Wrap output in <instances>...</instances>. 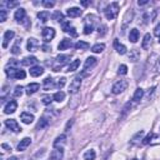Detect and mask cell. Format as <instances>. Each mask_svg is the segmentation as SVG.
I'll list each match as a JSON object with an SVG mask.
<instances>
[{
    "mask_svg": "<svg viewBox=\"0 0 160 160\" xmlns=\"http://www.w3.org/2000/svg\"><path fill=\"white\" fill-rule=\"evenodd\" d=\"M5 126L9 130L14 131V132H21L22 131V129L20 128V125L18 124V121L15 119H8V120H5Z\"/></svg>",
    "mask_w": 160,
    "mask_h": 160,
    "instance_id": "8",
    "label": "cell"
},
{
    "mask_svg": "<svg viewBox=\"0 0 160 160\" xmlns=\"http://www.w3.org/2000/svg\"><path fill=\"white\" fill-rule=\"evenodd\" d=\"M154 35L158 36V38H160V24H158V25L155 26V29H154Z\"/></svg>",
    "mask_w": 160,
    "mask_h": 160,
    "instance_id": "51",
    "label": "cell"
},
{
    "mask_svg": "<svg viewBox=\"0 0 160 160\" xmlns=\"http://www.w3.org/2000/svg\"><path fill=\"white\" fill-rule=\"evenodd\" d=\"M62 156H64V151H62V149H55V150L51 151V154H50V159H49V160H61Z\"/></svg>",
    "mask_w": 160,
    "mask_h": 160,
    "instance_id": "21",
    "label": "cell"
},
{
    "mask_svg": "<svg viewBox=\"0 0 160 160\" xmlns=\"http://www.w3.org/2000/svg\"><path fill=\"white\" fill-rule=\"evenodd\" d=\"M44 74V68L40 66V65H35V66H31L30 68V75L34 76V78H38L40 75Z\"/></svg>",
    "mask_w": 160,
    "mask_h": 160,
    "instance_id": "18",
    "label": "cell"
},
{
    "mask_svg": "<svg viewBox=\"0 0 160 160\" xmlns=\"http://www.w3.org/2000/svg\"><path fill=\"white\" fill-rule=\"evenodd\" d=\"M142 96H144V90L141 89V88H138L136 90H135V92H134V96H132V100L134 101H140L141 99H142Z\"/></svg>",
    "mask_w": 160,
    "mask_h": 160,
    "instance_id": "31",
    "label": "cell"
},
{
    "mask_svg": "<svg viewBox=\"0 0 160 160\" xmlns=\"http://www.w3.org/2000/svg\"><path fill=\"white\" fill-rule=\"evenodd\" d=\"M80 4H81L82 6H89V5L91 4V1H90V0H81Z\"/></svg>",
    "mask_w": 160,
    "mask_h": 160,
    "instance_id": "52",
    "label": "cell"
},
{
    "mask_svg": "<svg viewBox=\"0 0 160 160\" xmlns=\"http://www.w3.org/2000/svg\"><path fill=\"white\" fill-rule=\"evenodd\" d=\"M79 65H80V60H79V59L74 60L72 62H70V65H69V68H68V71L70 72V71H75V70H78Z\"/></svg>",
    "mask_w": 160,
    "mask_h": 160,
    "instance_id": "37",
    "label": "cell"
},
{
    "mask_svg": "<svg viewBox=\"0 0 160 160\" xmlns=\"http://www.w3.org/2000/svg\"><path fill=\"white\" fill-rule=\"evenodd\" d=\"M41 36H42V39H44L45 42L51 41L55 38V30H54V28H49V26L44 28L42 31H41Z\"/></svg>",
    "mask_w": 160,
    "mask_h": 160,
    "instance_id": "7",
    "label": "cell"
},
{
    "mask_svg": "<svg viewBox=\"0 0 160 160\" xmlns=\"http://www.w3.org/2000/svg\"><path fill=\"white\" fill-rule=\"evenodd\" d=\"M42 5H44L46 9H50V8H52V6L55 5V1H52V0H44V1H42Z\"/></svg>",
    "mask_w": 160,
    "mask_h": 160,
    "instance_id": "47",
    "label": "cell"
},
{
    "mask_svg": "<svg viewBox=\"0 0 160 160\" xmlns=\"http://www.w3.org/2000/svg\"><path fill=\"white\" fill-rule=\"evenodd\" d=\"M81 75H78L75 76L71 82H70V86H69V92L70 94H76L79 90H80V86H81Z\"/></svg>",
    "mask_w": 160,
    "mask_h": 160,
    "instance_id": "5",
    "label": "cell"
},
{
    "mask_svg": "<svg viewBox=\"0 0 160 160\" xmlns=\"http://www.w3.org/2000/svg\"><path fill=\"white\" fill-rule=\"evenodd\" d=\"M49 125V120L45 118V116H42L40 120H39V122H38V125H36V129H44V128H46Z\"/></svg>",
    "mask_w": 160,
    "mask_h": 160,
    "instance_id": "36",
    "label": "cell"
},
{
    "mask_svg": "<svg viewBox=\"0 0 160 160\" xmlns=\"http://www.w3.org/2000/svg\"><path fill=\"white\" fill-rule=\"evenodd\" d=\"M39 89H40V85H39L38 82H30V84L26 86V94H28V95H32V94H35Z\"/></svg>",
    "mask_w": 160,
    "mask_h": 160,
    "instance_id": "24",
    "label": "cell"
},
{
    "mask_svg": "<svg viewBox=\"0 0 160 160\" xmlns=\"http://www.w3.org/2000/svg\"><path fill=\"white\" fill-rule=\"evenodd\" d=\"M54 86H56V85L54 84L52 78L48 76V78L44 79V89H45V90H49V89H51V88H54Z\"/></svg>",
    "mask_w": 160,
    "mask_h": 160,
    "instance_id": "30",
    "label": "cell"
},
{
    "mask_svg": "<svg viewBox=\"0 0 160 160\" xmlns=\"http://www.w3.org/2000/svg\"><path fill=\"white\" fill-rule=\"evenodd\" d=\"M52 99H54V96H51V95H44L42 96V104L49 105V104H51Z\"/></svg>",
    "mask_w": 160,
    "mask_h": 160,
    "instance_id": "45",
    "label": "cell"
},
{
    "mask_svg": "<svg viewBox=\"0 0 160 160\" xmlns=\"http://www.w3.org/2000/svg\"><path fill=\"white\" fill-rule=\"evenodd\" d=\"M30 144H31V139L26 136V138H24L22 140H20V142L18 144V150H19V151H24Z\"/></svg>",
    "mask_w": 160,
    "mask_h": 160,
    "instance_id": "22",
    "label": "cell"
},
{
    "mask_svg": "<svg viewBox=\"0 0 160 160\" xmlns=\"http://www.w3.org/2000/svg\"><path fill=\"white\" fill-rule=\"evenodd\" d=\"M61 28H62V30H64L65 32H69L70 29L72 28V25H71V22H70L69 20H64V21L61 22Z\"/></svg>",
    "mask_w": 160,
    "mask_h": 160,
    "instance_id": "41",
    "label": "cell"
},
{
    "mask_svg": "<svg viewBox=\"0 0 160 160\" xmlns=\"http://www.w3.org/2000/svg\"><path fill=\"white\" fill-rule=\"evenodd\" d=\"M8 92H9V86H6V85H5V86L2 88V90H1V100H2V101L5 100V98H6V94H8Z\"/></svg>",
    "mask_w": 160,
    "mask_h": 160,
    "instance_id": "50",
    "label": "cell"
},
{
    "mask_svg": "<svg viewBox=\"0 0 160 160\" xmlns=\"http://www.w3.org/2000/svg\"><path fill=\"white\" fill-rule=\"evenodd\" d=\"M129 40L131 42H136L139 40V30L138 29L134 28V29L130 30V32H129Z\"/></svg>",
    "mask_w": 160,
    "mask_h": 160,
    "instance_id": "27",
    "label": "cell"
},
{
    "mask_svg": "<svg viewBox=\"0 0 160 160\" xmlns=\"http://www.w3.org/2000/svg\"><path fill=\"white\" fill-rule=\"evenodd\" d=\"M74 46H75V49H78V50H86V49H89V48H90L89 42L82 41V40H79Z\"/></svg>",
    "mask_w": 160,
    "mask_h": 160,
    "instance_id": "32",
    "label": "cell"
},
{
    "mask_svg": "<svg viewBox=\"0 0 160 160\" xmlns=\"http://www.w3.org/2000/svg\"><path fill=\"white\" fill-rule=\"evenodd\" d=\"M128 85H129L128 80H125V79L119 80V81H116V82L112 85V88H111V92H112V94H115V95H119V94H121L122 91H125V90H126Z\"/></svg>",
    "mask_w": 160,
    "mask_h": 160,
    "instance_id": "3",
    "label": "cell"
},
{
    "mask_svg": "<svg viewBox=\"0 0 160 160\" xmlns=\"http://www.w3.org/2000/svg\"><path fill=\"white\" fill-rule=\"evenodd\" d=\"M95 158H96V152L92 149L85 151V154H84V159L85 160H95Z\"/></svg>",
    "mask_w": 160,
    "mask_h": 160,
    "instance_id": "35",
    "label": "cell"
},
{
    "mask_svg": "<svg viewBox=\"0 0 160 160\" xmlns=\"http://www.w3.org/2000/svg\"><path fill=\"white\" fill-rule=\"evenodd\" d=\"M142 136H144V131H142V130H140V131H138V132L131 138L130 142H131V144H139V142H140V140H142Z\"/></svg>",
    "mask_w": 160,
    "mask_h": 160,
    "instance_id": "29",
    "label": "cell"
},
{
    "mask_svg": "<svg viewBox=\"0 0 160 160\" xmlns=\"http://www.w3.org/2000/svg\"><path fill=\"white\" fill-rule=\"evenodd\" d=\"M98 18L95 15H88L85 18V26H84V34L85 35H89L94 30V24L96 22Z\"/></svg>",
    "mask_w": 160,
    "mask_h": 160,
    "instance_id": "2",
    "label": "cell"
},
{
    "mask_svg": "<svg viewBox=\"0 0 160 160\" xmlns=\"http://www.w3.org/2000/svg\"><path fill=\"white\" fill-rule=\"evenodd\" d=\"M8 160H19V159H18L16 156H11V158H9Z\"/></svg>",
    "mask_w": 160,
    "mask_h": 160,
    "instance_id": "57",
    "label": "cell"
},
{
    "mask_svg": "<svg viewBox=\"0 0 160 160\" xmlns=\"http://www.w3.org/2000/svg\"><path fill=\"white\" fill-rule=\"evenodd\" d=\"M156 71L160 74V60L158 61V64H156Z\"/></svg>",
    "mask_w": 160,
    "mask_h": 160,
    "instance_id": "56",
    "label": "cell"
},
{
    "mask_svg": "<svg viewBox=\"0 0 160 160\" xmlns=\"http://www.w3.org/2000/svg\"><path fill=\"white\" fill-rule=\"evenodd\" d=\"M20 119H21V121L24 124H31L34 121V115L30 114V112H28V111H24V112H21Z\"/></svg>",
    "mask_w": 160,
    "mask_h": 160,
    "instance_id": "20",
    "label": "cell"
},
{
    "mask_svg": "<svg viewBox=\"0 0 160 160\" xmlns=\"http://www.w3.org/2000/svg\"><path fill=\"white\" fill-rule=\"evenodd\" d=\"M26 76V74H25V71L24 70H21V69H18L16 71H15V75H14V79H24Z\"/></svg>",
    "mask_w": 160,
    "mask_h": 160,
    "instance_id": "42",
    "label": "cell"
},
{
    "mask_svg": "<svg viewBox=\"0 0 160 160\" xmlns=\"http://www.w3.org/2000/svg\"><path fill=\"white\" fill-rule=\"evenodd\" d=\"M118 74H119V75H126V74H128V66L124 65V64H121V65L119 66V69H118Z\"/></svg>",
    "mask_w": 160,
    "mask_h": 160,
    "instance_id": "43",
    "label": "cell"
},
{
    "mask_svg": "<svg viewBox=\"0 0 160 160\" xmlns=\"http://www.w3.org/2000/svg\"><path fill=\"white\" fill-rule=\"evenodd\" d=\"M66 14H68L69 18H78V16H80L82 14V10L80 8L74 6V8H69L68 11H66Z\"/></svg>",
    "mask_w": 160,
    "mask_h": 160,
    "instance_id": "16",
    "label": "cell"
},
{
    "mask_svg": "<svg viewBox=\"0 0 160 160\" xmlns=\"http://www.w3.org/2000/svg\"><path fill=\"white\" fill-rule=\"evenodd\" d=\"M154 136H155V134L150 132V134H148V136H146V138H144V139H142V141H141V142H142L144 145H146V144H150V142H151V139H152Z\"/></svg>",
    "mask_w": 160,
    "mask_h": 160,
    "instance_id": "46",
    "label": "cell"
},
{
    "mask_svg": "<svg viewBox=\"0 0 160 160\" xmlns=\"http://www.w3.org/2000/svg\"><path fill=\"white\" fill-rule=\"evenodd\" d=\"M65 99V92L64 91H56L55 94H54V100L55 101H58V102H60V101H62Z\"/></svg>",
    "mask_w": 160,
    "mask_h": 160,
    "instance_id": "38",
    "label": "cell"
},
{
    "mask_svg": "<svg viewBox=\"0 0 160 160\" xmlns=\"http://www.w3.org/2000/svg\"><path fill=\"white\" fill-rule=\"evenodd\" d=\"M140 59V51L138 49H131L130 52H129V60L130 61H138Z\"/></svg>",
    "mask_w": 160,
    "mask_h": 160,
    "instance_id": "26",
    "label": "cell"
},
{
    "mask_svg": "<svg viewBox=\"0 0 160 160\" xmlns=\"http://www.w3.org/2000/svg\"><path fill=\"white\" fill-rule=\"evenodd\" d=\"M104 14H105V18L108 20H112L118 16L119 14V4L115 1V2H111L109 4L105 9H104Z\"/></svg>",
    "mask_w": 160,
    "mask_h": 160,
    "instance_id": "1",
    "label": "cell"
},
{
    "mask_svg": "<svg viewBox=\"0 0 160 160\" xmlns=\"http://www.w3.org/2000/svg\"><path fill=\"white\" fill-rule=\"evenodd\" d=\"M65 82H66V79L62 76V78H60V79H58V82H56V88L58 89H61L64 85H65Z\"/></svg>",
    "mask_w": 160,
    "mask_h": 160,
    "instance_id": "49",
    "label": "cell"
},
{
    "mask_svg": "<svg viewBox=\"0 0 160 160\" xmlns=\"http://www.w3.org/2000/svg\"><path fill=\"white\" fill-rule=\"evenodd\" d=\"M66 144V135L65 134H61V135H59L56 139H55V141H54V148L55 149H62V146Z\"/></svg>",
    "mask_w": 160,
    "mask_h": 160,
    "instance_id": "13",
    "label": "cell"
},
{
    "mask_svg": "<svg viewBox=\"0 0 160 160\" xmlns=\"http://www.w3.org/2000/svg\"><path fill=\"white\" fill-rule=\"evenodd\" d=\"M132 160H139V159H138V158H134V159H132Z\"/></svg>",
    "mask_w": 160,
    "mask_h": 160,
    "instance_id": "58",
    "label": "cell"
},
{
    "mask_svg": "<svg viewBox=\"0 0 160 160\" xmlns=\"http://www.w3.org/2000/svg\"><path fill=\"white\" fill-rule=\"evenodd\" d=\"M131 20H132V9H129L126 12H125V15H124V21H122V31L128 28V25L131 22Z\"/></svg>",
    "mask_w": 160,
    "mask_h": 160,
    "instance_id": "15",
    "label": "cell"
},
{
    "mask_svg": "<svg viewBox=\"0 0 160 160\" xmlns=\"http://www.w3.org/2000/svg\"><path fill=\"white\" fill-rule=\"evenodd\" d=\"M20 45H21V38L16 40V42L14 44V46L11 48V50H10V51H11L14 55H18V54H20Z\"/></svg>",
    "mask_w": 160,
    "mask_h": 160,
    "instance_id": "34",
    "label": "cell"
},
{
    "mask_svg": "<svg viewBox=\"0 0 160 160\" xmlns=\"http://www.w3.org/2000/svg\"><path fill=\"white\" fill-rule=\"evenodd\" d=\"M71 46H72V42H71L70 39H62V40L59 42L58 49H59V50H66V49H69V48H71Z\"/></svg>",
    "mask_w": 160,
    "mask_h": 160,
    "instance_id": "25",
    "label": "cell"
},
{
    "mask_svg": "<svg viewBox=\"0 0 160 160\" xmlns=\"http://www.w3.org/2000/svg\"><path fill=\"white\" fill-rule=\"evenodd\" d=\"M70 60V56L69 55H58L56 59H55V64L52 65V70L54 71H59V69H61L65 64H68V61Z\"/></svg>",
    "mask_w": 160,
    "mask_h": 160,
    "instance_id": "4",
    "label": "cell"
},
{
    "mask_svg": "<svg viewBox=\"0 0 160 160\" xmlns=\"http://www.w3.org/2000/svg\"><path fill=\"white\" fill-rule=\"evenodd\" d=\"M6 18H8V12H6V10H5V9H0V21L4 22V21L6 20Z\"/></svg>",
    "mask_w": 160,
    "mask_h": 160,
    "instance_id": "48",
    "label": "cell"
},
{
    "mask_svg": "<svg viewBox=\"0 0 160 160\" xmlns=\"http://www.w3.org/2000/svg\"><path fill=\"white\" fill-rule=\"evenodd\" d=\"M156 15H158V11H156L155 9H154V10H150V11H145V12H144V16H142L144 22L148 24V22L154 21L155 18H156Z\"/></svg>",
    "mask_w": 160,
    "mask_h": 160,
    "instance_id": "10",
    "label": "cell"
},
{
    "mask_svg": "<svg viewBox=\"0 0 160 160\" xmlns=\"http://www.w3.org/2000/svg\"><path fill=\"white\" fill-rule=\"evenodd\" d=\"M159 42H160V38H159Z\"/></svg>",
    "mask_w": 160,
    "mask_h": 160,
    "instance_id": "59",
    "label": "cell"
},
{
    "mask_svg": "<svg viewBox=\"0 0 160 160\" xmlns=\"http://www.w3.org/2000/svg\"><path fill=\"white\" fill-rule=\"evenodd\" d=\"M18 4H19L18 1H2L0 4V6H1V9H4V6H8L9 9H11V8H15Z\"/></svg>",
    "mask_w": 160,
    "mask_h": 160,
    "instance_id": "40",
    "label": "cell"
},
{
    "mask_svg": "<svg viewBox=\"0 0 160 160\" xmlns=\"http://www.w3.org/2000/svg\"><path fill=\"white\" fill-rule=\"evenodd\" d=\"M39 46H40V42L35 38H29L28 39V46L26 48H28L29 51H36Z\"/></svg>",
    "mask_w": 160,
    "mask_h": 160,
    "instance_id": "14",
    "label": "cell"
},
{
    "mask_svg": "<svg viewBox=\"0 0 160 160\" xmlns=\"http://www.w3.org/2000/svg\"><path fill=\"white\" fill-rule=\"evenodd\" d=\"M38 19L41 22H46L50 19V12L49 11H40V12H38Z\"/></svg>",
    "mask_w": 160,
    "mask_h": 160,
    "instance_id": "28",
    "label": "cell"
},
{
    "mask_svg": "<svg viewBox=\"0 0 160 160\" xmlns=\"http://www.w3.org/2000/svg\"><path fill=\"white\" fill-rule=\"evenodd\" d=\"M16 109H18V102H16L15 100H10V101L5 105L4 112H5V114H12V112H15Z\"/></svg>",
    "mask_w": 160,
    "mask_h": 160,
    "instance_id": "12",
    "label": "cell"
},
{
    "mask_svg": "<svg viewBox=\"0 0 160 160\" xmlns=\"http://www.w3.org/2000/svg\"><path fill=\"white\" fill-rule=\"evenodd\" d=\"M114 48H115V50L118 51V54H120V55H124V54H126V46L124 45V44H121L118 39H115L114 40Z\"/></svg>",
    "mask_w": 160,
    "mask_h": 160,
    "instance_id": "17",
    "label": "cell"
},
{
    "mask_svg": "<svg viewBox=\"0 0 160 160\" xmlns=\"http://www.w3.org/2000/svg\"><path fill=\"white\" fill-rule=\"evenodd\" d=\"M1 148H2V149H6V150H9V151H11V148H10L8 144H2Z\"/></svg>",
    "mask_w": 160,
    "mask_h": 160,
    "instance_id": "54",
    "label": "cell"
},
{
    "mask_svg": "<svg viewBox=\"0 0 160 160\" xmlns=\"http://www.w3.org/2000/svg\"><path fill=\"white\" fill-rule=\"evenodd\" d=\"M14 36H15V31L14 30H6L5 31V34H4V41H2V48L4 49H6L9 46V42H10V40Z\"/></svg>",
    "mask_w": 160,
    "mask_h": 160,
    "instance_id": "11",
    "label": "cell"
},
{
    "mask_svg": "<svg viewBox=\"0 0 160 160\" xmlns=\"http://www.w3.org/2000/svg\"><path fill=\"white\" fill-rule=\"evenodd\" d=\"M146 4H149L148 0H139V1H138V5H139V6H144V5H146Z\"/></svg>",
    "mask_w": 160,
    "mask_h": 160,
    "instance_id": "53",
    "label": "cell"
},
{
    "mask_svg": "<svg viewBox=\"0 0 160 160\" xmlns=\"http://www.w3.org/2000/svg\"><path fill=\"white\" fill-rule=\"evenodd\" d=\"M151 42H152L151 35H150V34H145V35H144V39H142V42H141V48H142L144 50H148V49H150Z\"/></svg>",
    "mask_w": 160,
    "mask_h": 160,
    "instance_id": "19",
    "label": "cell"
},
{
    "mask_svg": "<svg viewBox=\"0 0 160 160\" xmlns=\"http://www.w3.org/2000/svg\"><path fill=\"white\" fill-rule=\"evenodd\" d=\"M96 64H98V59H96V58H94V56H89V58L85 60V62H84V70H82L81 76H85V75H86V72H88L90 69H92Z\"/></svg>",
    "mask_w": 160,
    "mask_h": 160,
    "instance_id": "6",
    "label": "cell"
},
{
    "mask_svg": "<svg viewBox=\"0 0 160 160\" xmlns=\"http://www.w3.org/2000/svg\"><path fill=\"white\" fill-rule=\"evenodd\" d=\"M104 49H105V44H100V42H99V44H95V45L91 46V51L95 52V54H100V52H102Z\"/></svg>",
    "mask_w": 160,
    "mask_h": 160,
    "instance_id": "33",
    "label": "cell"
},
{
    "mask_svg": "<svg viewBox=\"0 0 160 160\" xmlns=\"http://www.w3.org/2000/svg\"><path fill=\"white\" fill-rule=\"evenodd\" d=\"M52 19H54L55 21L62 22V21H64V14H62L61 11H55V12L52 14Z\"/></svg>",
    "mask_w": 160,
    "mask_h": 160,
    "instance_id": "39",
    "label": "cell"
},
{
    "mask_svg": "<svg viewBox=\"0 0 160 160\" xmlns=\"http://www.w3.org/2000/svg\"><path fill=\"white\" fill-rule=\"evenodd\" d=\"M15 20L18 22H24L26 20V11L24 8H19L16 11H15V15H14Z\"/></svg>",
    "mask_w": 160,
    "mask_h": 160,
    "instance_id": "9",
    "label": "cell"
},
{
    "mask_svg": "<svg viewBox=\"0 0 160 160\" xmlns=\"http://www.w3.org/2000/svg\"><path fill=\"white\" fill-rule=\"evenodd\" d=\"M36 62H38V59L35 56H26V58L22 59L21 65H24V66H31V65H34L35 66Z\"/></svg>",
    "mask_w": 160,
    "mask_h": 160,
    "instance_id": "23",
    "label": "cell"
},
{
    "mask_svg": "<svg viewBox=\"0 0 160 160\" xmlns=\"http://www.w3.org/2000/svg\"><path fill=\"white\" fill-rule=\"evenodd\" d=\"M42 49H44V51H49V50H51V48H49L48 45H44V46H41Z\"/></svg>",
    "mask_w": 160,
    "mask_h": 160,
    "instance_id": "55",
    "label": "cell"
},
{
    "mask_svg": "<svg viewBox=\"0 0 160 160\" xmlns=\"http://www.w3.org/2000/svg\"><path fill=\"white\" fill-rule=\"evenodd\" d=\"M22 90H24V88L21 86V85H18V86H15V89H14V95L15 96H21L22 95Z\"/></svg>",
    "mask_w": 160,
    "mask_h": 160,
    "instance_id": "44",
    "label": "cell"
}]
</instances>
